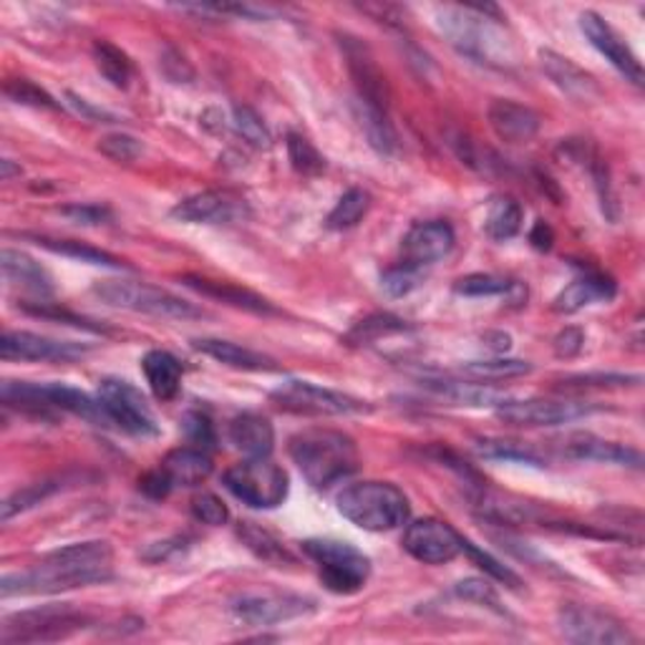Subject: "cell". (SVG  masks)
<instances>
[{
	"label": "cell",
	"mask_w": 645,
	"mask_h": 645,
	"mask_svg": "<svg viewBox=\"0 0 645 645\" xmlns=\"http://www.w3.org/2000/svg\"><path fill=\"white\" fill-rule=\"evenodd\" d=\"M437 29L462 56L492 68H515L519 49L515 35L492 6H439Z\"/></svg>",
	"instance_id": "7a4b0ae2"
},
{
	"label": "cell",
	"mask_w": 645,
	"mask_h": 645,
	"mask_svg": "<svg viewBox=\"0 0 645 645\" xmlns=\"http://www.w3.org/2000/svg\"><path fill=\"white\" fill-rule=\"evenodd\" d=\"M270 401L278 404L282 411L305 413V417H356L374 409L364 399L311 381L280 384L276 391H270Z\"/></svg>",
	"instance_id": "9c48e42d"
},
{
	"label": "cell",
	"mask_w": 645,
	"mask_h": 645,
	"mask_svg": "<svg viewBox=\"0 0 645 645\" xmlns=\"http://www.w3.org/2000/svg\"><path fill=\"white\" fill-rule=\"evenodd\" d=\"M456 235L454 229L444 219H429V223H417L409 233L404 235L401 250L404 262L413 265V268H427L441 258H447L454 250Z\"/></svg>",
	"instance_id": "ac0fdd59"
},
{
	"label": "cell",
	"mask_w": 645,
	"mask_h": 645,
	"mask_svg": "<svg viewBox=\"0 0 645 645\" xmlns=\"http://www.w3.org/2000/svg\"><path fill=\"white\" fill-rule=\"evenodd\" d=\"M240 212V205L229 200L223 192H200L192 197H184L176 202L170 215L180 223L190 225H217V223H233Z\"/></svg>",
	"instance_id": "7402d4cb"
},
{
	"label": "cell",
	"mask_w": 645,
	"mask_h": 645,
	"mask_svg": "<svg viewBox=\"0 0 645 645\" xmlns=\"http://www.w3.org/2000/svg\"><path fill=\"white\" fill-rule=\"evenodd\" d=\"M368 209H370V194L366 190L353 187L343 194V197L338 200V205L331 209L325 225H329V229H335V233H343V229L356 227L361 219L368 215Z\"/></svg>",
	"instance_id": "74e56055"
},
{
	"label": "cell",
	"mask_w": 645,
	"mask_h": 645,
	"mask_svg": "<svg viewBox=\"0 0 645 645\" xmlns=\"http://www.w3.org/2000/svg\"><path fill=\"white\" fill-rule=\"evenodd\" d=\"M229 441L247 459H265L276 449V429L262 413L245 411L229 421Z\"/></svg>",
	"instance_id": "d4e9b609"
},
{
	"label": "cell",
	"mask_w": 645,
	"mask_h": 645,
	"mask_svg": "<svg viewBox=\"0 0 645 645\" xmlns=\"http://www.w3.org/2000/svg\"><path fill=\"white\" fill-rule=\"evenodd\" d=\"M533 370L529 361L519 358H490V361H470L459 368V374L472 378V381L480 384H492V381H509V378L527 376Z\"/></svg>",
	"instance_id": "e575fe53"
},
{
	"label": "cell",
	"mask_w": 645,
	"mask_h": 645,
	"mask_svg": "<svg viewBox=\"0 0 645 645\" xmlns=\"http://www.w3.org/2000/svg\"><path fill=\"white\" fill-rule=\"evenodd\" d=\"M237 535H240L243 545L255 555V558L272 565V568H282V565H295V555L290 552L288 547L282 545L276 535L268 533V529H262L260 525L240 523V529H237Z\"/></svg>",
	"instance_id": "4dcf8cb0"
},
{
	"label": "cell",
	"mask_w": 645,
	"mask_h": 645,
	"mask_svg": "<svg viewBox=\"0 0 645 645\" xmlns=\"http://www.w3.org/2000/svg\"><path fill=\"white\" fill-rule=\"evenodd\" d=\"M31 240L35 245L46 247L49 252H56V255H64V258L71 260H78V262H86V265H99V268H129L127 262L119 260L117 255L99 250V247H92L86 243H78V240H56V237H46V235H33Z\"/></svg>",
	"instance_id": "1f68e13d"
},
{
	"label": "cell",
	"mask_w": 645,
	"mask_h": 645,
	"mask_svg": "<svg viewBox=\"0 0 645 645\" xmlns=\"http://www.w3.org/2000/svg\"><path fill=\"white\" fill-rule=\"evenodd\" d=\"M96 399L101 401L111 427H119L127 434L141 439L159 434L154 413L135 384L123 381V378H104Z\"/></svg>",
	"instance_id": "8fae6325"
},
{
	"label": "cell",
	"mask_w": 645,
	"mask_h": 645,
	"mask_svg": "<svg viewBox=\"0 0 645 645\" xmlns=\"http://www.w3.org/2000/svg\"><path fill=\"white\" fill-rule=\"evenodd\" d=\"M288 159L290 166L303 176H318L325 170V157L318 152L311 139L295 135V131L288 135Z\"/></svg>",
	"instance_id": "ab89813d"
},
{
	"label": "cell",
	"mask_w": 645,
	"mask_h": 645,
	"mask_svg": "<svg viewBox=\"0 0 645 645\" xmlns=\"http://www.w3.org/2000/svg\"><path fill=\"white\" fill-rule=\"evenodd\" d=\"M578 23L590 46H593L600 56H605L608 64H611L615 71H621L631 84L643 86V78H645L643 64L628 43L621 39V33H617L605 18H600L593 11H585V13H580Z\"/></svg>",
	"instance_id": "2e32d148"
},
{
	"label": "cell",
	"mask_w": 645,
	"mask_h": 645,
	"mask_svg": "<svg viewBox=\"0 0 645 645\" xmlns=\"http://www.w3.org/2000/svg\"><path fill=\"white\" fill-rule=\"evenodd\" d=\"M194 351L205 353V356L215 358L217 364L237 368V370H276L278 361L265 356V353H258L252 348L237 346L233 341H223V338H200L192 341Z\"/></svg>",
	"instance_id": "83f0119b"
},
{
	"label": "cell",
	"mask_w": 645,
	"mask_h": 645,
	"mask_svg": "<svg viewBox=\"0 0 645 645\" xmlns=\"http://www.w3.org/2000/svg\"><path fill=\"white\" fill-rule=\"evenodd\" d=\"M406 331H411V325L406 323L404 318L391 315V313H374L353 325V329L346 333V343L348 346H374V343L388 338V335L406 333Z\"/></svg>",
	"instance_id": "d6a6232c"
},
{
	"label": "cell",
	"mask_w": 645,
	"mask_h": 645,
	"mask_svg": "<svg viewBox=\"0 0 645 645\" xmlns=\"http://www.w3.org/2000/svg\"><path fill=\"white\" fill-rule=\"evenodd\" d=\"M182 431H184V437H187L190 447L202 449V452H212V449H215V444H217L215 427H212V421L200 411L184 413Z\"/></svg>",
	"instance_id": "c3c4849f"
},
{
	"label": "cell",
	"mask_w": 645,
	"mask_h": 645,
	"mask_svg": "<svg viewBox=\"0 0 645 645\" xmlns=\"http://www.w3.org/2000/svg\"><path fill=\"white\" fill-rule=\"evenodd\" d=\"M139 490L144 492L147 497H152V499H164L166 494H170L174 487H172V482L166 480V474L162 470H154V472H149V474L141 476Z\"/></svg>",
	"instance_id": "6f0895ef"
},
{
	"label": "cell",
	"mask_w": 645,
	"mask_h": 645,
	"mask_svg": "<svg viewBox=\"0 0 645 645\" xmlns=\"http://www.w3.org/2000/svg\"><path fill=\"white\" fill-rule=\"evenodd\" d=\"M25 313H31L35 318H49V321H61V323H68V325H76V329H84V331H94V333H106L104 325L88 321L84 315H76L66 311V308H58L56 303H23L21 305Z\"/></svg>",
	"instance_id": "681fc988"
},
{
	"label": "cell",
	"mask_w": 645,
	"mask_h": 645,
	"mask_svg": "<svg viewBox=\"0 0 645 645\" xmlns=\"http://www.w3.org/2000/svg\"><path fill=\"white\" fill-rule=\"evenodd\" d=\"M560 631L568 641L580 645H631L635 635L611 613L588 605H562L558 613Z\"/></svg>",
	"instance_id": "4fadbf2b"
},
{
	"label": "cell",
	"mask_w": 645,
	"mask_h": 645,
	"mask_svg": "<svg viewBox=\"0 0 645 645\" xmlns=\"http://www.w3.org/2000/svg\"><path fill=\"white\" fill-rule=\"evenodd\" d=\"M225 487L252 509H276L288 497L290 480L280 464L265 459H247L225 472Z\"/></svg>",
	"instance_id": "ba28073f"
},
{
	"label": "cell",
	"mask_w": 645,
	"mask_h": 645,
	"mask_svg": "<svg viewBox=\"0 0 645 645\" xmlns=\"http://www.w3.org/2000/svg\"><path fill=\"white\" fill-rule=\"evenodd\" d=\"M338 512L366 533H391L409 523V499L391 482H358L338 494Z\"/></svg>",
	"instance_id": "277c9868"
},
{
	"label": "cell",
	"mask_w": 645,
	"mask_h": 645,
	"mask_svg": "<svg viewBox=\"0 0 645 645\" xmlns=\"http://www.w3.org/2000/svg\"><path fill=\"white\" fill-rule=\"evenodd\" d=\"M99 152L104 157H109L111 162H119V164H131L137 162L144 152V147H141V141L131 135H123V131H114V135H106L99 141Z\"/></svg>",
	"instance_id": "7dc6e473"
},
{
	"label": "cell",
	"mask_w": 645,
	"mask_h": 645,
	"mask_svg": "<svg viewBox=\"0 0 645 645\" xmlns=\"http://www.w3.org/2000/svg\"><path fill=\"white\" fill-rule=\"evenodd\" d=\"M318 611V603L308 595L295 593H265L243 595L233 603V615L250 628H270L288 621H298Z\"/></svg>",
	"instance_id": "5bb4252c"
},
{
	"label": "cell",
	"mask_w": 645,
	"mask_h": 645,
	"mask_svg": "<svg viewBox=\"0 0 645 645\" xmlns=\"http://www.w3.org/2000/svg\"><path fill=\"white\" fill-rule=\"evenodd\" d=\"M523 219H525V212L523 207H519L517 200L497 197L490 205L487 217H484V233L497 243L512 240V237L523 229Z\"/></svg>",
	"instance_id": "836d02e7"
},
{
	"label": "cell",
	"mask_w": 645,
	"mask_h": 645,
	"mask_svg": "<svg viewBox=\"0 0 645 645\" xmlns=\"http://www.w3.org/2000/svg\"><path fill=\"white\" fill-rule=\"evenodd\" d=\"M598 411H603V406L580 399H509L499 406L497 417L509 427H562Z\"/></svg>",
	"instance_id": "7c38bea8"
},
{
	"label": "cell",
	"mask_w": 645,
	"mask_h": 645,
	"mask_svg": "<svg viewBox=\"0 0 645 645\" xmlns=\"http://www.w3.org/2000/svg\"><path fill=\"white\" fill-rule=\"evenodd\" d=\"M141 370H144L147 384L159 401H172L180 394L182 386V364L170 351H149L141 358Z\"/></svg>",
	"instance_id": "f546056e"
},
{
	"label": "cell",
	"mask_w": 645,
	"mask_h": 645,
	"mask_svg": "<svg viewBox=\"0 0 645 645\" xmlns=\"http://www.w3.org/2000/svg\"><path fill=\"white\" fill-rule=\"evenodd\" d=\"M114 578V550L109 542L92 540L58 547L39 565L21 572H6L0 595H56L66 590L101 585Z\"/></svg>",
	"instance_id": "6da1fadb"
},
{
	"label": "cell",
	"mask_w": 645,
	"mask_h": 645,
	"mask_svg": "<svg viewBox=\"0 0 645 645\" xmlns=\"http://www.w3.org/2000/svg\"><path fill=\"white\" fill-rule=\"evenodd\" d=\"M0 268H3V276L8 282L29 290L33 295L49 298L53 293V280L49 276V270L43 268L39 260H33L29 252L3 247V252H0Z\"/></svg>",
	"instance_id": "4316f807"
},
{
	"label": "cell",
	"mask_w": 645,
	"mask_h": 645,
	"mask_svg": "<svg viewBox=\"0 0 645 645\" xmlns=\"http://www.w3.org/2000/svg\"><path fill=\"white\" fill-rule=\"evenodd\" d=\"M21 172H23L21 166L13 164L11 159H3V162H0V180L3 182H11L13 176H21Z\"/></svg>",
	"instance_id": "6125c7cd"
},
{
	"label": "cell",
	"mask_w": 645,
	"mask_h": 645,
	"mask_svg": "<svg viewBox=\"0 0 645 645\" xmlns=\"http://www.w3.org/2000/svg\"><path fill=\"white\" fill-rule=\"evenodd\" d=\"M641 376L628 374H582L570 376L562 381V391H580V388H623V386H638Z\"/></svg>",
	"instance_id": "816d5d0a"
},
{
	"label": "cell",
	"mask_w": 645,
	"mask_h": 645,
	"mask_svg": "<svg viewBox=\"0 0 645 645\" xmlns=\"http://www.w3.org/2000/svg\"><path fill=\"white\" fill-rule=\"evenodd\" d=\"M61 215L74 219L78 225H101L111 217V212L99 205H71L61 209Z\"/></svg>",
	"instance_id": "9f6ffc18"
},
{
	"label": "cell",
	"mask_w": 645,
	"mask_h": 645,
	"mask_svg": "<svg viewBox=\"0 0 645 645\" xmlns=\"http://www.w3.org/2000/svg\"><path fill=\"white\" fill-rule=\"evenodd\" d=\"M288 452L300 474L315 490H329L358 470V447L348 434L335 429H305L290 439Z\"/></svg>",
	"instance_id": "3957f363"
},
{
	"label": "cell",
	"mask_w": 645,
	"mask_h": 645,
	"mask_svg": "<svg viewBox=\"0 0 645 645\" xmlns=\"http://www.w3.org/2000/svg\"><path fill=\"white\" fill-rule=\"evenodd\" d=\"M335 39H338L343 58H346L351 82L356 86L358 104L370 111H391V86H388V78L368 43L351 33H335Z\"/></svg>",
	"instance_id": "30bf717a"
},
{
	"label": "cell",
	"mask_w": 645,
	"mask_h": 645,
	"mask_svg": "<svg viewBox=\"0 0 645 645\" xmlns=\"http://www.w3.org/2000/svg\"><path fill=\"white\" fill-rule=\"evenodd\" d=\"M562 454L570 459H580V462H603L631 466V470H641L643 456L638 449L617 444V441H608L603 437L588 434V431H578L562 441Z\"/></svg>",
	"instance_id": "d6986e66"
},
{
	"label": "cell",
	"mask_w": 645,
	"mask_h": 645,
	"mask_svg": "<svg viewBox=\"0 0 645 645\" xmlns=\"http://www.w3.org/2000/svg\"><path fill=\"white\" fill-rule=\"evenodd\" d=\"M94 295L111 308L166 318V321H192V318L205 315L197 305L187 303V300L166 293L162 288L135 280H101L94 286Z\"/></svg>",
	"instance_id": "5b68a950"
},
{
	"label": "cell",
	"mask_w": 645,
	"mask_h": 645,
	"mask_svg": "<svg viewBox=\"0 0 645 645\" xmlns=\"http://www.w3.org/2000/svg\"><path fill=\"white\" fill-rule=\"evenodd\" d=\"M490 127L505 144H527L540 131V114L525 104L494 99L487 109Z\"/></svg>",
	"instance_id": "ffe728a7"
},
{
	"label": "cell",
	"mask_w": 645,
	"mask_h": 645,
	"mask_svg": "<svg viewBox=\"0 0 645 645\" xmlns=\"http://www.w3.org/2000/svg\"><path fill=\"white\" fill-rule=\"evenodd\" d=\"M617 295V286L613 278L603 276V272H585V276L572 280L568 288H562L558 298L552 300V311L562 315L580 313L582 308L611 303Z\"/></svg>",
	"instance_id": "44dd1931"
},
{
	"label": "cell",
	"mask_w": 645,
	"mask_h": 645,
	"mask_svg": "<svg viewBox=\"0 0 645 645\" xmlns=\"http://www.w3.org/2000/svg\"><path fill=\"white\" fill-rule=\"evenodd\" d=\"M300 547L318 565L325 590H331L335 595H356L366 588L370 560L358 547H353L351 542L329 540V537L305 540Z\"/></svg>",
	"instance_id": "8992f818"
},
{
	"label": "cell",
	"mask_w": 645,
	"mask_h": 645,
	"mask_svg": "<svg viewBox=\"0 0 645 645\" xmlns=\"http://www.w3.org/2000/svg\"><path fill=\"white\" fill-rule=\"evenodd\" d=\"M92 346L74 341H56L49 335L29 333V331H8L0 338V358L3 361H68L84 358Z\"/></svg>",
	"instance_id": "e0dca14e"
},
{
	"label": "cell",
	"mask_w": 645,
	"mask_h": 645,
	"mask_svg": "<svg viewBox=\"0 0 645 645\" xmlns=\"http://www.w3.org/2000/svg\"><path fill=\"white\" fill-rule=\"evenodd\" d=\"M58 490H61V484L53 482V480L29 484V487L13 492L11 497L3 502V507H0V517H3V523H11L15 515H23V512H29L35 505H41L43 499H49L51 494L58 492Z\"/></svg>",
	"instance_id": "f35d334b"
},
{
	"label": "cell",
	"mask_w": 645,
	"mask_h": 645,
	"mask_svg": "<svg viewBox=\"0 0 645 645\" xmlns=\"http://www.w3.org/2000/svg\"><path fill=\"white\" fill-rule=\"evenodd\" d=\"M419 286V268L413 265H396V268H388L381 276V288L391 298H404L409 295L413 288Z\"/></svg>",
	"instance_id": "f5cc1de1"
},
{
	"label": "cell",
	"mask_w": 645,
	"mask_h": 645,
	"mask_svg": "<svg viewBox=\"0 0 645 645\" xmlns=\"http://www.w3.org/2000/svg\"><path fill=\"white\" fill-rule=\"evenodd\" d=\"M3 94L11 101L33 106V109H51V111L61 109V104L53 99L49 92H43L41 86H35L33 82H29V78H11V82H6Z\"/></svg>",
	"instance_id": "f6af8a7d"
},
{
	"label": "cell",
	"mask_w": 645,
	"mask_h": 645,
	"mask_svg": "<svg viewBox=\"0 0 645 645\" xmlns=\"http://www.w3.org/2000/svg\"><path fill=\"white\" fill-rule=\"evenodd\" d=\"M182 282L190 290H194V293L223 300V303L240 308V311H247V313H255V315H278L280 313L278 308L270 303V300H265L262 295L252 293V290L233 286V282H217V280L200 278V276H184Z\"/></svg>",
	"instance_id": "cb8c5ba5"
},
{
	"label": "cell",
	"mask_w": 645,
	"mask_h": 645,
	"mask_svg": "<svg viewBox=\"0 0 645 645\" xmlns=\"http://www.w3.org/2000/svg\"><path fill=\"white\" fill-rule=\"evenodd\" d=\"M515 282L499 276H490V272H472L454 282V293L464 298H494V295H509Z\"/></svg>",
	"instance_id": "60d3db41"
},
{
	"label": "cell",
	"mask_w": 645,
	"mask_h": 645,
	"mask_svg": "<svg viewBox=\"0 0 645 645\" xmlns=\"http://www.w3.org/2000/svg\"><path fill=\"white\" fill-rule=\"evenodd\" d=\"M529 245H533L535 250H540V252H550L552 250L555 233H552V227L545 223V219H537L535 227L529 229Z\"/></svg>",
	"instance_id": "680465c9"
},
{
	"label": "cell",
	"mask_w": 645,
	"mask_h": 645,
	"mask_svg": "<svg viewBox=\"0 0 645 645\" xmlns=\"http://www.w3.org/2000/svg\"><path fill=\"white\" fill-rule=\"evenodd\" d=\"M423 388L439 396L454 406H472V409H499L502 404L509 401L505 391H497L490 384L480 381H434V378H423Z\"/></svg>",
	"instance_id": "484cf974"
},
{
	"label": "cell",
	"mask_w": 645,
	"mask_h": 645,
	"mask_svg": "<svg viewBox=\"0 0 645 645\" xmlns=\"http://www.w3.org/2000/svg\"><path fill=\"white\" fill-rule=\"evenodd\" d=\"M476 452H480L482 456H487V459H505V462L545 466L540 454L533 452V449L525 447V444H517V441L484 439V441H476Z\"/></svg>",
	"instance_id": "b9f144b4"
},
{
	"label": "cell",
	"mask_w": 645,
	"mask_h": 645,
	"mask_svg": "<svg viewBox=\"0 0 645 645\" xmlns=\"http://www.w3.org/2000/svg\"><path fill=\"white\" fill-rule=\"evenodd\" d=\"M484 341H487L490 348L497 351V353H505L509 348V343H512V338L507 333H487V335H484Z\"/></svg>",
	"instance_id": "94428289"
},
{
	"label": "cell",
	"mask_w": 645,
	"mask_h": 645,
	"mask_svg": "<svg viewBox=\"0 0 645 645\" xmlns=\"http://www.w3.org/2000/svg\"><path fill=\"white\" fill-rule=\"evenodd\" d=\"M172 487H197L212 474V459L207 452L194 447H180L166 454L159 464Z\"/></svg>",
	"instance_id": "f1b7e54d"
},
{
	"label": "cell",
	"mask_w": 645,
	"mask_h": 645,
	"mask_svg": "<svg viewBox=\"0 0 645 645\" xmlns=\"http://www.w3.org/2000/svg\"><path fill=\"white\" fill-rule=\"evenodd\" d=\"M159 68L162 74L170 78L172 84H190L194 78V68L190 66V61L182 56L176 49H166L162 53V61H159Z\"/></svg>",
	"instance_id": "db71d44e"
},
{
	"label": "cell",
	"mask_w": 645,
	"mask_h": 645,
	"mask_svg": "<svg viewBox=\"0 0 645 645\" xmlns=\"http://www.w3.org/2000/svg\"><path fill=\"white\" fill-rule=\"evenodd\" d=\"M94 64L99 68V74L117 88H127L131 82V61L127 53L119 46H114L109 41H96L92 46Z\"/></svg>",
	"instance_id": "d590c367"
},
{
	"label": "cell",
	"mask_w": 645,
	"mask_h": 645,
	"mask_svg": "<svg viewBox=\"0 0 645 645\" xmlns=\"http://www.w3.org/2000/svg\"><path fill=\"white\" fill-rule=\"evenodd\" d=\"M233 121H235L237 135H240L247 144H252L258 149H268L272 144V137L268 127H265L262 117L255 109H250V106H235Z\"/></svg>",
	"instance_id": "ee69618b"
},
{
	"label": "cell",
	"mask_w": 645,
	"mask_h": 645,
	"mask_svg": "<svg viewBox=\"0 0 645 645\" xmlns=\"http://www.w3.org/2000/svg\"><path fill=\"white\" fill-rule=\"evenodd\" d=\"M454 595L466 600V603H476L482 608H490V611H494V613L505 615V608H502V603H499L497 590H494L487 580L466 578L462 582H456Z\"/></svg>",
	"instance_id": "bcb514c9"
},
{
	"label": "cell",
	"mask_w": 645,
	"mask_h": 645,
	"mask_svg": "<svg viewBox=\"0 0 645 645\" xmlns=\"http://www.w3.org/2000/svg\"><path fill=\"white\" fill-rule=\"evenodd\" d=\"M540 66L547 76L552 78V84L562 88L565 94L580 101H593L600 96V86L588 71H582L578 64H572L570 58L560 56L550 49L540 51Z\"/></svg>",
	"instance_id": "603a6c76"
},
{
	"label": "cell",
	"mask_w": 645,
	"mask_h": 645,
	"mask_svg": "<svg viewBox=\"0 0 645 645\" xmlns=\"http://www.w3.org/2000/svg\"><path fill=\"white\" fill-rule=\"evenodd\" d=\"M66 99H68V104L74 106V109L82 114V117H86L88 121H114V117L111 114H106V111H101V109H96V106H92L88 104L86 99H82V96H76V94H66Z\"/></svg>",
	"instance_id": "91938a15"
},
{
	"label": "cell",
	"mask_w": 645,
	"mask_h": 645,
	"mask_svg": "<svg viewBox=\"0 0 645 645\" xmlns=\"http://www.w3.org/2000/svg\"><path fill=\"white\" fill-rule=\"evenodd\" d=\"M358 119H361V129H364V135L374 152H378L381 157H391L396 149H399V137H396V129L388 114L370 111L361 106Z\"/></svg>",
	"instance_id": "8d00e7d4"
},
{
	"label": "cell",
	"mask_w": 645,
	"mask_h": 645,
	"mask_svg": "<svg viewBox=\"0 0 645 645\" xmlns=\"http://www.w3.org/2000/svg\"><path fill=\"white\" fill-rule=\"evenodd\" d=\"M190 507H192V517L197 519V523H202V525L219 527V525H225L229 519L227 505L217 497V494H212V492L194 494L192 502H190Z\"/></svg>",
	"instance_id": "f907efd6"
},
{
	"label": "cell",
	"mask_w": 645,
	"mask_h": 645,
	"mask_svg": "<svg viewBox=\"0 0 645 645\" xmlns=\"http://www.w3.org/2000/svg\"><path fill=\"white\" fill-rule=\"evenodd\" d=\"M462 552L470 555L472 562L484 572V576H490L492 580H497L512 590H523V580H519L517 572H512L507 565H502L497 558H492L490 552H484L482 547H476L474 542L466 540V537H462Z\"/></svg>",
	"instance_id": "7bdbcfd3"
},
{
	"label": "cell",
	"mask_w": 645,
	"mask_h": 645,
	"mask_svg": "<svg viewBox=\"0 0 645 645\" xmlns=\"http://www.w3.org/2000/svg\"><path fill=\"white\" fill-rule=\"evenodd\" d=\"M582 346H585V333L580 329H565L558 333V338H555L552 348H555V356L558 358H576L580 356Z\"/></svg>",
	"instance_id": "11a10c76"
},
{
	"label": "cell",
	"mask_w": 645,
	"mask_h": 645,
	"mask_svg": "<svg viewBox=\"0 0 645 645\" xmlns=\"http://www.w3.org/2000/svg\"><path fill=\"white\" fill-rule=\"evenodd\" d=\"M404 550L423 565H447L462 555V535L434 517L413 519L404 533Z\"/></svg>",
	"instance_id": "9a60e30c"
},
{
	"label": "cell",
	"mask_w": 645,
	"mask_h": 645,
	"mask_svg": "<svg viewBox=\"0 0 645 645\" xmlns=\"http://www.w3.org/2000/svg\"><path fill=\"white\" fill-rule=\"evenodd\" d=\"M88 623H92V617L71 605L33 608V611L13 613L6 617L3 628H0V643L18 645L64 641L68 635L84 631Z\"/></svg>",
	"instance_id": "52a82bcc"
}]
</instances>
